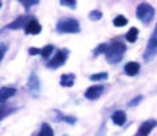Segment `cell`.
I'll return each instance as SVG.
<instances>
[{"label":"cell","instance_id":"6da1fadb","mask_svg":"<svg viewBox=\"0 0 157 136\" xmlns=\"http://www.w3.org/2000/svg\"><path fill=\"white\" fill-rule=\"evenodd\" d=\"M124 52H126V45L119 40H113L109 45H108V49H107V52H105L107 61L111 63V64L119 63L120 60H122Z\"/></svg>","mask_w":157,"mask_h":136},{"label":"cell","instance_id":"7a4b0ae2","mask_svg":"<svg viewBox=\"0 0 157 136\" xmlns=\"http://www.w3.org/2000/svg\"><path fill=\"white\" fill-rule=\"evenodd\" d=\"M81 27L77 19H62L57 22L56 25V31L60 34H74V33H79Z\"/></svg>","mask_w":157,"mask_h":136},{"label":"cell","instance_id":"3957f363","mask_svg":"<svg viewBox=\"0 0 157 136\" xmlns=\"http://www.w3.org/2000/svg\"><path fill=\"white\" fill-rule=\"evenodd\" d=\"M153 17H155V8L149 4V3H141L137 7V18L144 23V25H149L152 22Z\"/></svg>","mask_w":157,"mask_h":136},{"label":"cell","instance_id":"277c9868","mask_svg":"<svg viewBox=\"0 0 157 136\" xmlns=\"http://www.w3.org/2000/svg\"><path fill=\"white\" fill-rule=\"evenodd\" d=\"M156 53H157V25L155 27L153 34L150 35L149 42H147V46H146L145 53H144V59L146 60V61H150V60L156 56Z\"/></svg>","mask_w":157,"mask_h":136},{"label":"cell","instance_id":"5b68a950","mask_svg":"<svg viewBox=\"0 0 157 136\" xmlns=\"http://www.w3.org/2000/svg\"><path fill=\"white\" fill-rule=\"evenodd\" d=\"M67 54H68L67 50H59V52L47 63V67L48 68H57V67H60V65H63L66 63V60H67Z\"/></svg>","mask_w":157,"mask_h":136},{"label":"cell","instance_id":"8992f818","mask_svg":"<svg viewBox=\"0 0 157 136\" xmlns=\"http://www.w3.org/2000/svg\"><path fill=\"white\" fill-rule=\"evenodd\" d=\"M102 91H104V86L94 84V86H90L85 91V97L87 99H90V101H96V99H98L101 97Z\"/></svg>","mask_w":157,"mask_h":136},{"label":"cell","instance_id":"52a82bcc","mask_svg":"<svg viewBox=\"0 0 157 136\" xmlns=\"http://www.w3.org/2000/svg\"><path fill=\"white\" fill-rule=\"evenodd\" d=\"M155 127H157L156 120H147V121H145L142 125L140 127V129H138L135 136H149V134L152 132V129L155 128Z\"/></svg>","mask_w":157,"mask_h":136},{"label":"cell","instance_id":"ba28073f","mask_svg":"<svg viewBox=\"0 0 157 136\" xmlns=\"http://www.w3.org/2000/svg\"><path fill=\"white\" fill-rule=\"evenodd\" d=\"M30 17H28V15H23V17H19V18H17L15 20H13L11 23H8L7 26V29H11V30H17V29H19V27H26V25L30 22Z\"/></svg>","mask_w":157,"mask_h":136},{"label":"cell","instance_id":"9c48e42d","mask_svg":"<svg viewBox=\"0 0 157 136\" xmlns=\"http://www.w3.org/2000/svg\"><path fill=\"white\" fill-rule=\"evenodd\" d=\"M28 87L34 95H37L38 91H40V79H38V76H37L36 72H32V74H30L29 82H28Z\"/></svg>","mask_w":157,"mask_h":136},{"label":"cell","instance_id":"30bf717a","mask_svg":"<svg viewBox=\"0 0 157 136\" xmlns=\"http://www.w3.org/2000/svg\"><path fill=\"white\" fill-rule=\"evenodd\" d=\"M40 31H41V25L36 19H32L25 27L26 34H38Z\"/></svg>","mask_w":157,"mask_h":136},{"label":"cell","instance_id":"8fae6325","mask_svg":"<svg viewBox=\"0 0 157 136\" xmlns=\"http://www.w3.org/2000/svg\"><path fill=\"white\" fill-rule=\"evenodd\" d=\"M15 93H17V90L13 89V87H2L0 89V104L6 102L11 97H14Z\"/></svg>","mask_w":157,"mask_h":136},{"label":"cell","instance_id":"7c38bea8","mask_svg":"<svg viewBox=\"0 0 157 136\" xmlns=\"http://www.w3.org/2000/svg\"><path fill=\"white\" fill-rule=\"evenodd\" d=\"M140 64L135 61H130L127 64L124 65V72L126 75H128V76H135V75L140 72Z\"/></svg>","mask_w":157,"mask_h":136},{"label":"cell","instance_id":"4fadbf2b","mask_svg":"<svg viewBox=\"0 0 157 136\" xmlns=\"http://www.w3.org/2000/svg\"><path fill=\"white\" fill-rule=\"evenodd\" d=\"M75 75L74 74H64L60 76V86L63 87H71L74 84Z\"/></svg>","mask_w":157,"mask_h":136},{"label":"cell","instance_id":"5bb4252c","mask_svg":"<svg viewBox=\"0 0 157 136\" xmlns=\"http://www.w3.org/2000/svg\"><path fill=\"white\" fill-rule=\"evenodd\" d=\"M126 120H127V116H126V113L123 110H117L112 114V121L116 125H123L126 123Z\"/></svg>","mask_w":157,"mask_h":136},{"label":"cell","instance_id":"9a60e30c","mask_svg":"<svg viewBox=\"0 0 157 136\" xmlns=\"http://www.w3.org/2000/svg\"><path fill=\"white\" fill-rule=\"evenodd\" d=\"M38 136H53V129L49 127V124L44 123L41 125V129L38 132Z\"/></svg>","mask_w":157,"mask_h":136},{"label":"cell","instance_id":"2e32d148","mask_svg":"<svg viewBox=\"0 0 157 136\" xmlns=\"http://www.w3.org/2000/svg\"><path fill=\"white\" fill-rule=\"evenodd\" d=\"M137 37H138V29L137 27H131V29L127 31L126 34V40L128 42H135L137 41Z\"/></svg>","mask_w":157,"mask_h":136},{"label":"cell","instance_id":"e0dca14e","mask_svg":"<svg viewBox=\"0 0 157 136\" xmlns=\"http://www.w3.org/2000/svg\"><path fill=\"white\" fill-rule=\"evenodd\" d=\"M52 52H53V46L52 45H47V46H44L43 49H41V57L45 60H48L49 56L52 54Z\"/></svg>","mask_w":157,"mask_h":136},{"label":"cell","instance_id":"ac0fdd59","mask_svg":"<svg viewBox=\"0 0 157 136\" xmlns=\"http://www.w3.org/2000/svg\"><path fill=\"white\" fill-rule=\"evenodd\" d=\"M113 25L116 27H122V26H126L127 25V19H126L123 15H117L116 18L113 19Z\"/></svg>","mask_w":157,"mask_h":136},{"label":"cell","instance_id":"d6986e66","mask_svg":"<svg viewBox=\"0 0 157 136\" xmlns=\"http://www.w3.org/2000/svg\"><path fill=\"white\" fill-rule=\"evenodd\" d=\"M108 79V74L107 72H100V74H94L90 76V80L93 82H98V80H105Z\"/></svg>","mask_w":157,"mask_h":136},{"label":"cell","instance_id":"ffe728a7","mask_svg":"<svg viewBox=\"0 0 157 136\" xmlns=\"http://www.w3.org/2000/svg\"><path fill=\"white\" fill-rule=\"evenodd\" d=\"M107 49H108V45H107V44H100V45H98V46L94 49L93 54H94V56H98V54L107 52Z\"/></svg>","mask_w":157,"mask_h":136},{"label":"cell","instance_id":"44dd1931","mask_svg":"<svg viewBox=\"0 0 157 136\" xmlns=\"http://www.w3.org/2000/svg\"><path fill=\"white\" fill-rule=\"evenodd\" d=\"M101 17H102V14L98 10H93V11H90V14H89V18L92 20H100Z\"/></svg>","mask_w":157,"mask_h":136},{"label":"cell","instance_id":"7402d4cb","mask_svg":"<svg viewBox=\"0 0 157 136\" xmlns=\"http://www.w3.org/2000/svg\"><path fill=\"white\" fill-rule=\"evenodd\" d=\"M60 4L66 6V7L75 8V4H77V2H75V0H60Z\"/></svg>","mask_w":157,"mask_h":136},{"label":"cell","instance_id":"603a6c76","mask_svg":"<svg viewBox=\"0 0 157 136\" xmlns=\"http://www.w3.org/2000/svg\"><path fill=\"white\" fill-rule=\"evenodd\" d=\"M19 3H21V4H23V6H25L26 8H29V7H32V6H37L40 2H38V0H32V2H26V0H21Z\"/></svg>","mask_w":157,"mask_h":136},{"label":"cell","instance_id":"cb8c5ba5","mask_svg":"<svg viewBox=\"0 0 157 136\" xmlns=\"http://www.w3.org/2000/svg\"><path fill=\"white\" fill-rule=\"evenodd\" d=\"M142 99H144V98H142V95H138V97H135L134 99H131V101L128 102V106H137V105L140 104V102L142 101Z\"/></svg>","mask_w":157,"mask_h":136},{"label":"cell","instance_id":"d4e9b609","mask_svg":"<svg viewBox=\"0 0 157 136\" xmlns=\"http://www.w3.org/2000/svg\"><path fill=\"white\" fill-rule=\"evenodd\" d=\"M8 113H10V110H8L4 105H2V106H0V120H2L4 116H7Z\"/></svg>","mask_w":157,"mask_h":136},{"label":"cell","instance_id":"484cf974","mask_svg":"<svg viewBox=\"0 0 157 136\" xmlns=\"http://www.w3.org/2000/svg\"><path fill=\"white\" fill-rule=\"evenodd\" d=\"M6 50H7V45H6V44H0V61H2L3 57H4Z\"/></svg>","mask_w":157,"mask_h":136},{"label":"cell","instance_id":"4316f807","mask_svg":"<svg viewBox=\"0 0 157 136\" xmlns=\"http://www.w3.org/2000/svg\"><path fill=\"white\" fill-rule=\"evenodd\" d=\"M29 54H30V56L41 54V49H38V48H30V49H29Z\"/></svg>","mask_w":157,"mask_h":136},{"label":"cell","instance_id":"83f0119b","mask_svg":"<svg viewBox=\"0 0 157 136\" xmlns=\"http://www.w3.org/2000/svg\"><path fill=\"white\" fill-rule=\"evenodd\" d=\"M62 120L67 121L68 124H75V121H77V120H75L74 117H68V116H63V117H62Z\"/></svg>","mask_w":157,"mask_h":136},{"label":"cell","instance_id":"f1b7e54d","mask_svg":"<svg viewBox=\"0 0 157 136\" xmlns=\"http://www.w3.org/2000/svg\"><path fill=\"white\" fill-rule=\"evenodd\" d=\"M0 7H2V2H0Z\"/></svg>","mask_w":157,"mask_h":136}]
</instances>
